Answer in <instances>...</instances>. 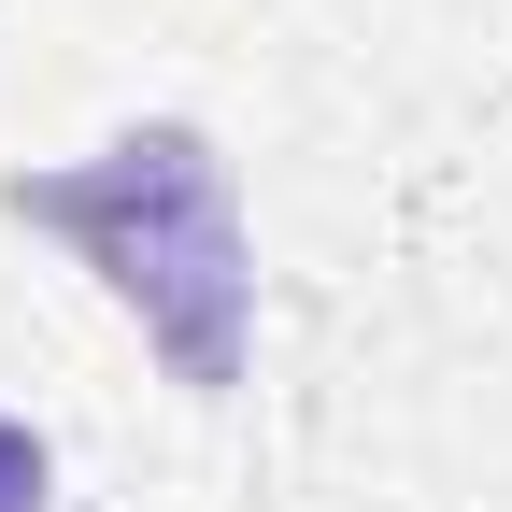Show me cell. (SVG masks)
Wrapping results in <instances>:
<instances>
[{
	"label": "cell",
	"mask_w": 512,
	"mask_h": 512,
	"mask_svg": "<svg viewBox=\"0 0 512 512\" xmlns=\"http://www.w3.org/2000/svg\"><path fill=\"white\" fill-rule=\"evenodd\" d=\"M0 512H57V456L29 413H0Z\"/></svg>",
	"instance_id": "2"
},
{
	"label": "cell",
	"mask_w": 512,
	"mask_h": 512,
	"mask_svg": "<svg viewBox=\"0 0 512 512\" xmlns=\"http://www.w3.org/2000/svg\"><path fill=\"white\" fill-rule=\"evenodd\" d=\"M0 228L57 242L72 271L157 342L185 399H228L256 370V228H242V157L200 114H128L114 143L0 171Z\"/></svg>",
	"instance_id": "1"
}]
</instances>
